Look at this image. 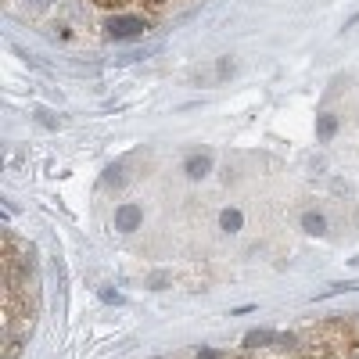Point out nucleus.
<instances>
[{"instance_id":"1","label":"nucleus","mask_w":359,"mask_h":359,"mask_svg":"<svg viewBox=\"0 0 359 359\" xmlns=\"http://www.w3.org/2000/svg\"><path fill=\"white\" fill-rule=\"evenodd\" d=\"M104 33L111 40H133V36H144L147 33V22L137 18V15H111L104 22Z\"/></svg>"},{"instance_id":"2","label":"nucleus","mask_w":359,"mask_h":359,"mask_svg":"<svg viewBox=\"0 0 359 359\" xmlns=\"http://www.w3.org/2000/svg\"><path fill=\"white\" fill-rule=\"evenodd\" d=\"M140 223H144V208H140V205L126 201V205L115 208V230H118V233H133Z\"/></svg>"},{"instance_id":"3","label":"nucleus","mask_w":359,"mask_h":359,"mask_svg":"<svg viewBox=\"0 0 359 359\" xmlns=\"http://www.w3.org/2000/svg\"><path fill=\"white\" fill-rule=\"evenodd\" d=\"M184 169H187L191 180H205L208 169H212V158H208V155H191V158L184 162Z\"/></svg>"},{"instance_id":"4","label":"nucleus","mask_w":359,"mask_h":359,"mask_svg":"<svg viewBox=\"0 0 359 359\" xmlns=\"http://www.w3.org/2000/svg\"><path fill=\"white\" fill-rule=\"evenodd\" d=\"M219 226L226 230V233H237L245 226V216H241V208H223L219 212Z\"/></svg>"},{"instance_id":"5","label":"nucleus","mask_w":359,"mask_h":359,"mask_svg":"<svg viewBox=\"0 0 359 359\" xmlns=\"http://www.w3.org/2000/svg\"><path fill=\"white\" fill-rule=\"evenodd\" d=\"M302 230H306L309 237H323V233H327V219H323L320 212H302Z\"/></svg>"},{"instance_id":"6","label":"nucleus","mask_w":359,"mask_h":359,"mask_svg":"<svg viewBox=\"0 0 359 359\" xmlns=\"http://www.w3.org/2000/svg\"><path fill=\"white\" fill-rule=\"evenodd\" d=\"M334 133H338V118H334V115H320V118H316V137H320V140H331Z\"/></svg>"},{"instance_id":"7","label":"nucleus","mask_w":359,"mask_h":359,"mask_svg":"<svg viewBox=\"0 0 359 359\" xmlns=\"http://www.w3.org/2000/svg\"><path fill=\"white\" fill-rule=\"evenodd\" d=\"M266 341H273V334H269V331H255V334L245 338V345H266Z\"/></svg>"},{"instance_id":"8","label":"nucleus","mask_w":359,"mask_h":359,"mask_svg":"<svg viewBox=\"0 0 359 359\" xmlns=\"http://www.w3.org/2000/svg\"><path fill=\"white\" fill-rule=\"evenodd\" d=\"M147 4H165V0H147Z\"/></svg>"}]
</instances>
